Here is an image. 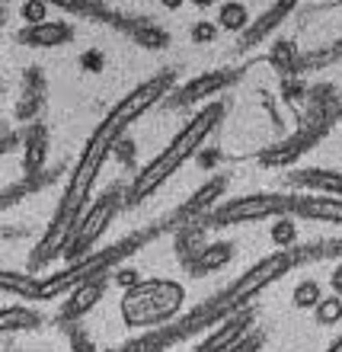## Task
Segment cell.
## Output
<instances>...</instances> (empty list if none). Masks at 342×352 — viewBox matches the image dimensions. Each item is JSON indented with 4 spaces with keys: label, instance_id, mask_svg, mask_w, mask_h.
<instances>
[{
    "label": "cell",
    "instance_id": "6da1fadb",
    "mask_svg": "<svg viewBox=\"0 0 342 352\" xmlns=\"http://www.w3.org/2000/svg\"><path fill=\"white\" fill-rule=\"evenodd\" d=\"M173 87H176V71L173 67H163L157 74H150L148 80H141L135 90H128L102 116V122L93 129V135L87 138L84 151H80L77 167L67 176V186H65V192H61V202H58L48 231L42 234L38 243L32 247L29 269H42L45 263L55 260V256H65L67 243H71V237H74V231H77V224H80L84 212L90 208L93 186L100 179L106 160L112 157V151L119 148V141L125 138V131L148 109H154L160 100H167L170 93H173Z\"/></svg>",
    "mask_w": 342,
    "mask_h": 352
},
{
    "label": "cell",
    "instance_id": "7a4b0ae2",
    "mask_svg": "<svg viewBox=\"0 0 342 352\" xmlns=\"http://www.w3.org/2000/svg\"><path fill=\"white\" fill-rule=\"evenodd\" d=\"M224 112H227V106H224V102H218V100L208 102V106H202V109L195 112L192 119L185 122L183 129L173 135V141H170L167 148L160 151L157 157L150 160L148 167L141 170V173L128 183V189H125V202H128V205H141L148 195L157 192V189L167 183L170 176L179 173V167H185V164H189V160L202 151L205 141L218 131V125L224 122Z\"/></svg>",
    "mask_w": 342,
    "mask_h": 352
},
{
    "label": "cell",
    "instance_id": "3957f363",
    "mask_svg": "<svg viewBox=\"0 0 342 352\" xmlns=\"http://www.w3.org/2000/svg\"><path fill=\"white\" fill-rule=\"evenodd\" d=\"M167 228H176L173 214L160 218L157 224H148V228H141V231L128 234V237H122L119 243H112V247H106V250L87 253L84 260L67 263V266L61 269V272H55V276L38 278L36 301H48V298H58V295H65V292H71V288H77L80 282H87V278L102 276V272H112V269L119 266L122 260H128V256H135L138 250H144L150 241H157V237L167 231Z\"/></svg>",
    "mask_w": 342,
    "mask_h": 352
},
{
    "label": "cell",
    "instance_id": "277c9868",
    "mask_svg": "<svg viewBox=\"0 0 342 352\" xmlns=\"http://www.w3.org/2000/svg\"><path fill=\"white\" fill-rule=\"evenodd\" d=\"M185 305V285L176 278H138L122 295V320L131 330L163 327L179 317Z\"/></svg>",
    "mask_w": 342,
    "mask_h": 352
},
{
    "label": "cell",
    "instance_id": "5b68a950",
    "mask_svg": "<svg viewBox=\"0 0 342 352\" xmlns=\"http://www.w3.org/2000/svg\"><path fill=\"white\" fill-rule=\"evenodd\" d=\"M288 214V195L285 192H250L237 195L227 202H218L212 212L202 218V228H227V224H253Z\"/></svg>",
    "mask_w": 342,
    "mask_h": 352
},
{
    "label": "cell",
    "instance_id": "8992f818",
    "mask_svg": "<svg viewBox=\"0 0 342 352\" xmlns=\"http://www.w3.org/2000/svg\"><path fill=\"white\" fill-rule=\"evenodd\" d=\"M122 205H125L122 186H112V189H106V192H102V199H96V202L87 208L84 218H80V224H77L74 237H71V243H67V250H65V260L67 263L84 260L87 253L96 247V241H100L102 234L109 231V224L115 221V214H119Z\"/></svg>",
    "mask_w": 342,
    "mask_h": 352
},
{
    "label": "cell",
    "instance_id": "52a82bcc",
    "mask_svg": "<svg viewBox=\"0 0 342 352\" xmlns=\"http://www.w3.org/2000/svg\"><path fill=\"white\" fill-rule=\"evenodd\" d=\"M224 192H227V176H208L198 189H195L189 199H185L173 214V221L176 228H183V224H195V221H202L205 214L212 212L218 202H224Z\"/></svg>",
    "mask_w": 342,
    "mask_h": 352
},
{
    "label": "cell",
    "instance_id": "ba28073f",
    "mask_svg": "<svg viewBox=\"0 0 342 352\" xmlns=\"http://www.w3.org/2000/svg\"><path fill=\"white\" fill-rule=\"evenodd\" d=\"M106 288H109V272L93 276V278H87V282H80L77 288H71V292H67V301L61 305V311H58V324L71 327V324H77V320H84L93 307L102 301Z\"/></svg>",
    "mask_w": 342,
    "mask_h": 352
},
{
    "label": "cell",
    "instance_id": "9c48e42d",
    "mask_svg": "<svg viewBox=\"0 0 342 352\" xmlns=\"http://www.w3.org/2000/svg\"><path fill=\"white\" fill-rule=\"evenodd\" d=\"M240 80V71H231V67H221V71H208V74H195L192 80H185L179 90L173 93L176 106H195V102H205L218 96L221 90H227L231 84Z\"/></svg>",
    "mask_w": 342,
    "mask_h": 352
},
{
    "label": "cell",
    "instance_id": "30bf717a",
    "mask_svg": "<svg viewBox=\"0 0 342 352\" xmlns=\"http://www.w3.org/2000/svg\"><path fill=\"white\" fill-rule=\"evenodd\" d=\"M288 214L307 218V221L339 224L342 228V199L339 195H320V192H295L288 195Z\"/></svg>",
    "mask_w": 342,
    "mask_h": 352
},
{
    "label": "cell",
    "instance_id": "8fae6325",
    "mask_svg": "<svg viewBox=\"0 0 342 352\" xmlns=\"http://www.w3.org/2000/svg\"><path fill=\"white\" fill-rule=\"evenodd\" d=\"M326 122H330L326 116H320V119H314V122H307L304 129H297L288 141H282V144H275V148H269L259 160H262L266 167H282V164H291L295 157H301L307 148H314L317 141H320V135L326 131Z\"/></svg>",
    "mask_w": 342,
    "mask_h": 352
},
{
    "label": "cell",
    "instance_id": "7c38bea8",
    "mask_svg": "<svg viewBox=\"0 0 342 352\" xmlns=\"http://www.w3.org/2000/svg\"><path fill=\"white\" fill-rule=\"evenodd\" d=\"M256 324V314H253V307L240 311V314L227 317L224 324H218L214 330H208V340L202 346H195V352H227L231 346H237L243 336L253 330Z\"/></svg>",
    "mask_w": 342,
    "mask_h": 352
},
{
    "label": "cell",
    "instance_id": "4fadbf2b",
    "mask_svg": "<svg viewBox=\"0 0 342 352\" xmlns=\"http://www.w3.org/2000/svg\"><path fill=\"white\" fill-rule=\"evenodd\" d=\"M288 186L304 189V192L339 195V199H342V173H339V170H320V167L295 170V173H288Z\"/></svg>",
    "mask_w": 342,
    "mask_h": 352
},
{
    "label": "cell",
    "instance_id": "5bb4252c",
    "mask_svg": "<svg viewBox=\"0 0 342 352\" xmlns=\"http://www.w3.org/2000/svg\"><path fill=\"white\" fill-rule=\"evenodd\" d=\"M16 38L29 48H61L74 38L71 23H38V26H23Z\"/></svg>",
    "mask_w": 342,
    "mask_h": 352
},
{
    "label": "cell",
    "instance_id": "9a60e30c",
    "mask_svg": "<svg viewBox=\"0 0 342 352\" xmlns=\"http://www.w3.org/2000/svg\"><path fill=\"white\" fill-rule=\"evenodd\" d=\"M291 7H295V3H288V0H278L275 7L266 10V13H262L256 23H250V29H247V32L240 36V52H247V48L259 45V42H262V38H266L269 32H272V29H275L278 23L288 16V13H291Z\"/></svg>",
    "mask_w": 342,
    "mask_h": 352
},
{
    "label": "cell",
    "instance_id": "2e32d148",
    "mask_svg": "<svg viewBox=\"0 0 342 352\" xmlns=\"http://www.w3.org/2000/svg\"><path fill=\"white\" fill-rule=\"evenodd\" d=\"M233 253H237V247L227 241H214V243H205V250L195 256L192 263H189V272L192 276H208V272H218V269H224L227 263L233 260Z\"/></svg>",
    "mask_w": 342,
    "mask_h": 352
},
{
    "label": "cell",
    "instance_id": "e0dca14e",
    "mask_svg": "<svg viewBox=\"0 0 342 352\" xmlns=\"http://www.w3.org/2000/svg\"><path fill=\"white\" fill-rule=\"evenodd\" d=\"M45 317L38 314L36 307L29 305H3L0 307V327H3V333H16V330H38Z\"/></svg>",
    "mask_w": 342,
    "mask_h": 352
},
{
    "label": "cell",
    "instance_id": "ac0fdd59",
    "mask_svg": "<svg viewBox=\"0 0 342 352\" xmlns=\"http://www.w3.org/2000/svg\"><path fill=\"white\" fill-rule=\"evenodd\" d=\"M205 231H208V228H202V221H195V224H183L179 234H176V256L183 260L185 269L205 250Z\"/></svg>",
    "mask_w": 342,
    "mask_h": 352
},
{
    "label": "cell",
    "instance_id": "d6986e66",
    "mask_svg": "<svg viewBox=\"0 0 342 352\" xmlns=\"http://www.w3.org/2000/svg\"><path fill=\"white\" fill-rule=\"evenodd\" d=\"M0 288H3V295H7V298L19 295L23 301H36L38 276H29V272H13V269H3V272H0Z\"/></svg>",
    "mask_w": 342,
    "mask_h": 352
},
{
    "label": "cell",
    "instance_id": "ffe728a7",
    "mask_svg": "<svg viewBox=\"0 0 342 352\" xmlns=\"http://www.w3.org/2000/svg\"><path fill=\"white\" fill-rule=\"evenodd\" d=\"M26 160H23V167H26V176L38 173L42 164H45V148H48V138H45V129L42 125H32V131H26Z\"/></svg>",
    "mask_w": 342,
    "mask_h": 352
},
{
    "label": "cell",
    "instance_id": "44dd1931",
    "mask_svg": "<svg viewBox=\"0 0 342 352\" xmlns=\"http://www.w3.org/2000/svg\"><path fill=\"white\" fill-rule=\"evenodd\" d=\"M250 10H247V3H240V0H227L221 7V13H218V26L224 29V32H247L250 29Z\"/></svg>",
    "mask_w": 342,
    "mask_h": 352
},
{
    "label": "cell",
    "instance_id": "7402d4cb",
    "mask_svg": "<svg viewBox=\"0 0 342 352\" xmlns=\"http://www.w3.org/2000/svg\"><path fill=\"white\" fill-rule=\"evenodd\" d=\"M269 237H272V243H275L278 250H291V247H297V224H295V214H278V218H272Z\"/></svg>",
    "mask_w": 342,
    "mask_h": 352
},
{
    "label": "cell",
    "instance_id": "603a6c76",
    "mask_svg": "<svg viewBox=\"0 0 342 352\" xmlns=\"http://www.w3.org/2000/svg\"><path fill=\"white\" fill-rule=\"evenodd\" d=\"M320 298H323V292H320V282H314V278H301L295 285V292H291V305L297 307V311H314L317 305H320Z\"/></svg>",
    "mask_w": 342,
    "mask_h": 352
},
{
    "label": "cell",
    "instance_id": "cb8c5ba5",
    "mask_svg": "<svg viewBox=\"0 0 342 352\" xmlns=\"http://www.w3.org/2000/svg\"><path fill=\"white\" fill-rule=\"evenodd\" d=\"M314 317L320 327H336L342 324V295H326L320 298V305L314 307Z\"/></svg>",
    "mask_w": 342,
    "mask_h": 352
},
{
    "label": "cell",
    "instance_id": "d4e9b609",
    "mask_svg": "<svg viewBox=\"0 0 342 352\" xmlns=\"http://www.w3.org/2000/svg\"><path fill=\"white\" fill-rule=\"evenodd\" d=\"M19 16L26 26H38V23H48V0H23L19 7Z\"/></svg>",
    "mask_w": 342,
    "mask_h": 352
},
{
    "label": "cell",
    "instance_id": "484cf974",
    "mask_svg": "<svg viewBox=\"0 0 342 352\" xmlns=\"http://www.w3.org/2000/svg\"><path fill=\"white\" fill-rule=\"evenodd\" d=\"M295 61H297V48L291 45V42H278V45L272 48V65H275L282 74H291V71H295Z\"/></svg>",
    "mask_w": 342,
    "mask_h": 352
},
{
    "label": "cell",
    "instance_id": "4316f807",
    "mask_svg": "<svg viewBox=\"0 0 342 352\" xmlns=\"http://www.w3.org/2000/svg\"><path fill=\"white\" fill-rule=\"evenodd\" d=\"M48 3H55V7L67 10V13H80V16H102L106 13L96 0H48Z\"/></svg>",
    "mask_w": 342,
    "mask_h": 352
},
{
    "label": "cell",
    "instance_id": "83f0119b",
    "mask_svg": "<svg viewBox=\"0 0 342 352\" xmlns=\"http://www.w3.org/2000/svg\"><path fill=\"white\" fill-rule=\"evenodd\" d=\"M67 340H71V352H100V349H96V343L90 340V333H87V330H80L77 324L67 327Z\"/></svg>",
    "mask_w": 342,
    "mask_h": 352
},
{
    "label": "cell",
    "instance_id": "f1b7e54d",
    "mask_svg": "<svg viewBox=\"0 0 342 352\" xmlns=\"http://www.w3.org/2000/svg\"><path fill=\"white\" fill-rule=\"evenodd\" d=\"M307 260H320V256H342V237L339 241H323V243H310L304 247Z\"/></svg>",
    "mask_w": 342,
    "mask_h": 352
},
{
    "label": "cell",
    "instance_id": "f546056e",
    "mask_svg": "<svg viewBox=\"0 0 342 352\" xmlns=\"http://www.w3.org/2000/svg\"><path fill=\"white\" fill-rule=\"evenodd\" d=\"M262 343H266V336L259 333V330H250V333L243 336L240 343L231 346L227 352H259V349H262Z\"/></svg>",
    "mask_w": 342,
    "mask_h": 352
},
{
    "label": "cell",
    "instance_id": "4dcf8cb0",
    "mask_svg": "<svg viewBox=\"0 0 342 352\" xmlns=\"http://www.w3.org/2000/svg\"><path fill=\"white\" fill-rule=\"evenodd\" d=\"M218 23H195L192 26V42L195 45H202V42H214V36H218Z\"/></svg>",
    "mask_w": 342,
    "mask_h": 352
},
{
    "label": "cell",
    "instance_id": "1f68e13d",
    "mask_svg": "<svg viewBox=\"0 0 342 352\" xmlns=\"http://www.w3.org/2000/svg\"><path fill=\"white\" fill-rule=\"evenodd\" d=\"M330 288H333V295H342V263L333 266V272H330Z\"/></svg>",
    "mask_w": 342,
    "mask_h": 352
},
{
    "label": "cell",
    "instance_id": "d6a6232c",
    "mask_svg": "<svg viewBox=\"0 0 342 352\" xmlns=\"http://www.w3.org/2000/svg\"><path fill=\"white\" fill-rule=\"evenodd\" d=\"M323 352H342V333L336 336V340H333V343H330V346H326Z\"/></svg>",
    "mask_w": 342,
    "mask_h": 352
},
{
    "label": "cell",
    "instance_id": "836d02e7",
    "mask_svg": "<svg viewBox=\"0 0 342 352\" xmlns=\"http://www.w3.org/2000/svg\"><path fill=\"white\" fill-rule=\"evenodd\" d=\"M160 3H163V7H167V10H179V7H183V3H185V0H160Z\"/></svg>",
    "mask_w": 342,
    "mask_h": 352
},
{
    "label": "cell",
    "instance_id": "e575fe53",
    "mask_svg": "<svg viewBox=\"0 0 342 352\" xmlns=\"http://www.w3.org/2000/svg\"><path fill=\"white\" fill-rule=\"evenodd\" d=\"M189 3H195V7H198V10H205V7H214L218 0H189Z\"/></svg>",
    "mask_w": 342,
    "mask_h": 352
},
{
    "label": "cell",
    "instance_id": "d590c367",
    "mask_svg": "<svg viewBox=\"0 0 342 352\" xmlns=\"http://www.w3.org/2000/svg\"><path fill=\"white\" fill-rule=\"evenodd\" d=\"M288 3H297V0H288Z\"/></svg>",
    "mask_w": 342,
    "mask_h": 352
},
{
    "label": "cell",
    "instance_id": "8d00e7d4",
    "mask_svg": "<svg viewBox=\"0 0 342 352\" xmlns=\"http://www.w3.org/2000/svg\"><path fill=\"white\" fill-rule=\"evenodd\" d=\"M10 352H16V349H10Z\"/></svg>",
    "mask_w": 342,
    "mask_h": 352
}]
</instances>
